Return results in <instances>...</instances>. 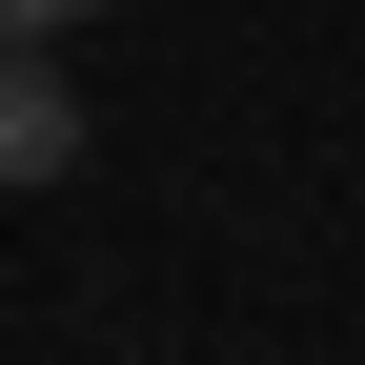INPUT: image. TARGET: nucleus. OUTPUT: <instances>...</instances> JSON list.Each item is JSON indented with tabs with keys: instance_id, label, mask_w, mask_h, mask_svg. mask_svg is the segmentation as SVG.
<instances>
[{
	"instance_id": "1",
	"label": "nucleus",
	"mask_w": 365,
	"mask_h": 365,
	"mask_svg": "<svg viewBox=\"0 0 365 365\" xmlns=\"http://www.w3.org/2000/svg\"><path fill=\"white\" fill-rule=\"evenodd\" d=\"M81 163V81H61V41H0V182H61Z\"/></svg>"
},
{
	"instance_id": "2",
	"label": "nucleus",
	"mask_w": 365,
	"mask_h": 365,
	"mask_svg": "<svg viewBox=\"0 0 365 365\" xmlns=\"http://www.w3.org/2000/svg\"><path fill=\"white\" fill-rule=\"evenodd\" d=\"M81 21H102V0H0V41H81Z\"/></svg>"
}]
</instances>
